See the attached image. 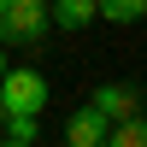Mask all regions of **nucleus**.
Instances as JSON below:
<instances>
[{"label":"nucleus","instance_id":"4","mask_svg":"<svg viewBox=\"0 0 147 147\" xmlns=\"http://www.w3.org/2000/svg\"><path fill=\"white\" fill-rule=\"evenodd\" d=\"M106 129H112V124H106V118L82 100L77 112L65 118V147H106Z\"/></svg>","mask_w":147,"mask_h":147},{"label":"nucleus","instance_id":"7","mask_svg":"<svg viewBox=\"0 0 147 147\" xmlns=\"http://www.w3.org/2000/svg\"><path fill=\"white\" fill-rule=\"evenodd\" d=\"M106 147H147V112L141 118H124V124L106 129Z\"/></svg>","mask_w":147,"mask_h":147},{"label":"nucleus","instance_id":"3","mask_svg":"<svg viewBox=\"0 0 147 147\" xmlns=\"http://www.w3.org/2000/svg\"><path fill=\"white\" fill-rule=\"evenodd\" d=\"M88 106L106 118V124H124V118H141V82L118 77V82H94Z\"/></svg>","mask_w":147,"mask_h":147},{"label":"nucleus","instance_id":"5","mask_svg":"<svg viewBox=\"0 0 147 147\" xmlns=\"http://www.w3.org/2000/svg\"><path fill=\"white\" fill-rule=\"evenodd\" d=\"M94 24V0H47V30H88Z\"/></svg>","mask_w":147,"mask_h":147},{"label":"nucleus","instance_id":"9","mask_svg":"<svg viewBox=\"0 0 147 147\" xmlns=\"http://www.w3.org/2000/svg\"><path fill=\"white\" fill-rule=\"evenodd\" d=\"M0 147H30V141H6V136H0Z\"/></svg>","mask_w":147,"mask_h":147},{"label":"nucleus","instance_id":"10","mask_svg":"<svg viewBox=\"0 0 147 147\" xmlns=\"http://www.w3.org/2000/svg\"><path fill=\"white\" fill-rule=\"evenodd\" d=\"M0 77H6V47H0Z\"/></svg>","mask_w":147,"mask_h":147},{"label":"nucleus","instance_id":"11","mask_svg":"<svg viewBox=\"0 0 147 147\" xmlns=\"http://www.w3.org/2000/svg\"><path fill=\"white\" fill-rule=\"evenodd\" d=\"M0 124H6V112H0Z\"/></svg>","mask_w":147,"mask_h":147},{"label":"nucleus","instance_id":"6","mask_svg":"<svg viewBox=\"0 0 147 147\" xmlns=\"http://www.w3.org/2000/svg\"><path fill=\"white\" fill-rule=\"evenodd\" d=\"M94 18H106V24H141L147 0H94Z\"/></svg>","mask_w":147,"mask_h":147},{"label":"nucleus","instance_id":"1","mask_svg":"<svg viewBox=\"0 0 147 147\" xmlns=\"http://www.w3.org/2000/svg\"><path fill=\"white\" fill-rule=\"evenodd\" d=\"M47 77L35 65H6V77H0V112L6 118H41V106H47Z\"/></svg>","mask_w":147,"mask_h":147},{"label":"nucleus","instance_id":"8","mask_svg":"<svg viewBox=\"0 0 147 147\" xmlns=\"http://www.w3.org/2000/svg\"><path fill=\"white\" fill-rule=\"evenodd\" d=\"M0 136H6V141H41V118H6V124H0Z\"/></svg>","mask_w":147,"mask_h":147},{"label":"nucleus","instance_id":"2","mask_svg":"<svg viewBox=\"0 0 147 147\" xmlns=\"http://www.w3.org/2000/svg\"><path fill=\"white\" fill-rule=\"evenodd\" d=\"M47 0H0V47H41Z\"/></svg>","mask_w":147,"mask_h":147}]
</instances>
